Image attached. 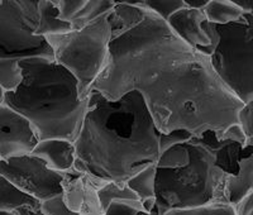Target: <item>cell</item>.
Returning <instances> with one entry per match:
<instances>
[{
  "mask_svg": "<svg viewBox=\"0 0 253 215\" xmlns=\"http://www.w3.org/2000/svg\"><path fill=\"white\" fill-rule=\"evenodd\" d=\"M23 80V71L19 61L0 58V86L5 92L13 91Z\"/></svg>",
  "mask_w": 253,
  "mask_h": 215,
  "instance_id": "44dd1931",
  "label": "cell"
},
{
  "mask_svg": "<svg viewBox=\"0 0 253 215\" xmlns=\"http://www.w3.org/2000/svg\"><path fill=\"white\" fill-rule=\"evenodd\" d=\"M147 214L139 199H118L105 208L103 215H141Z\"/></svg>",
  "mask_w": 253,
  "mask_h": 215,
  "instance_id": "603a6c76",
  "label": "cell"
},
{
  "mask_svg": "<svg viewBox=\"0 0 253 215\" xmlns=\"http://www.w3.org/2000/svg\"><path fill=\"white\" fill-rule=\"evenodd\" d=\"M38 1L0 0V58H53L46 38L36 35L40 20Z\"/></svg>",
  "mask_w": 253,
  "mask_h": 215,
  "instance_id": "52a82bcc",
  "label": "cell"
},
{
  "mask_svg": "<svg viewBox=\"0 0 253 215\" xmlns=\"http://www.w3.org/2000/svg\"><path fill=\"white\" fill-rule=\"evenodd\" d=\"M108 15L98 17L81 28L44 36L56 62L69 70L78 80L79 96L83 100L89 98L92 84L109 58L112 26Z\"/></svg>",
  "mask_w": 253,
  "mask_h": 215,
  "instance_id": "5b68a950",
  "label": "cell"
},
{
  "mask_svg": "<svg viewBox=\"0 0 253 215\" xmlns=\"http://www.w3.org/2000/svg\"><path fill=\"white\" fill-rule=\"evenodd\" d=\"M167 23L189 46L205 56H211L219 43L216 24L208 22L203 9L185 8L173 13Z\"/></svg>",
  "mask_w": 253,
  "mask_h": 215,
  "instance_id": "9c48e42d",
  "label": "cell"
},
{
  "mask_svg": "<svg viewBox=\"0 0 253 215\" xmlns=\"http://www.w3.org/2000/svg\"><path fill=\"white\" fill-rule=\"evenodd\" d=\"M41 210L46 215H81L79 213L70 210L65 205L61 195L55 196V198L48 199V200L41 203Z\"/></svg>",
  "mask_w": 253,
  "mask_h": 215,
  "instance_id": "484cf974",
  "label": "cell"
},
{
  "mask_svg": "<svg viewBox=\"0 0 253 215\" xmlns=\"http://www.w3.org/2000/svg\"><path fill=\"white\" fill-rule=\"evenodd\" d=\"M118 4H128V5H143L144 0H115Z\"/></svg>",
  "mask_w": 253,
  "mask_h": 215,
  "instance_id": "f546056e",
  "label": "cell"
},
{
  "mask_svg": "<svg viewBox=\"0 0 253 215\" xmlns=\"http://www.w3.org/2000/svg\"><path fill=\"white\" fill-rule=\"evenodd\" d=\"M194 135L190 132L185 130V129H176L171 133H161L160 135V153L164 152L165 149L170 148V147L175 146L178 143H184V142L190 141Z\"/></svg>",
  "mask_w": 253,
  "mask_h": 215,
  "instance_id": "d4e9b609",
  "label": "cell"
},
{
  "mask_svg": "<svg viewBox=\"0 0 253 215\" xmlns=\"http://www.w3.org/2000/svg\"><path fill=\"white\" fill-rule=\"evenodd\" d=\"M23 80L4 95V104L26 117L38 139L62 138L75 142L89 98L79 96L75 76L53 58L31 57L19 61Z\"/></svg>",
  "mask_w": 253,
  "mask_h": 215,
  "instance_id": "3957f363",
  "label": "cell"
},
{
  "mask_svg": "<svg viewBox=\"0 0 253 215\" xmlns=\"http://www.w3.org/2000/svg\"><path fill=\"white\" fill-rule=\"evenodd\" d=\"M143 5L151 9L166 22L173 13L186 6L184 0H144Z\"/></svg>",
  "mask_w": 253,
  "mask_h": 215,
  "instance_id": "cb8c5ba5",
  "label": "cell"
},
{
  "mask_svg": "<svg viewBox=\"0 0 253 215\" xmlns=\"http://www.w3.org/2000/svg\"><path fill=\"white\" fill-rule=\"evenodd\" d=\"M38 141L26 117L6 104L0 105V160L32 153Z\"/></svg>",
  "mask_w": 253,
  "mask_h": 215,
  "instance_id": "30bf717a",
  "label": "cell"
},
{
  "mask_svg": "<svg viewBox=\"0 0 253 215\" xmlns=\"http://www.w3.org/2000/svg\"><path fill=\"white\" fill-rule=\"evenodd\" d=\"M237 215H253V191L236 204Z\"/></svg>",
  "mask_w": 253,
  "mask_h": 215,
  "instance_id": "83f0119b",
  "label": "cell"
},
{
  "mask_svg": "<svg viewBox=\"0 0 253 215\" xmlns=\"http://www.w3.org/2000/svg\"><path fill=\"white\" fill-rule=\"evenodd\" d=\"M0 215H14L13 213H8V212H0Z\"/></svg>",
  "mask_w": 253,
  "mask_h": 215,
  "instance_id": "1f68e13d",
  "label": "cell"
},
{
  "mask_svg": "<svg viewBox=\"0 0 253 215\" xmlns=\"http://www.w3.org/2000/svg\"><path fill=\"white\" fill-rule=\"evenodd\" d=\"M219 43L210 62L220 80L243 103L253 99V14L216 26Z\"/></svg>",
  "mask_w": 253,
  "mask_h": 215,
  "instance_id": "8992f818",
  "label": "cell"
},
{
  "mask_svg": "<svg viewBox=\"0 0 253 215\" xmlns=\"http://www.w3.org/2000/svg\"><path fill=\"white\" fill-rule=\"evenodd\" d=\"M57 8L62 20L70 22L72 28H81L91 20L104 14H109L115 0H47Z\"/></svg>",
  "mask_w": 253,
  "mask_h": 215,
  "instance_id": "7c38bea8",
  "label": "cell"
},
{
  "mask_svg": "<svg viewBox=\"0 0 253 215\" xmlns=\"http://www.w3.org/2000/svg\"><path fill=\"white\" fill-rule=\"evenodd\" d=\"M238 124L246 137H253V99L243 104L238 113Z\"/></svg>",
  "mask_w": 253,
  "mask_h": 215,
  "instance_id": "4316f807",
  "label": "cell"
},
{
  "mask_svg": "<svg viewBox=\"0 0 253 215\" xmlns=\"http://www.w3.org/2000/svg\"><path fill=\"white\" fill-rule=\"evenodd\" d=\"M4 95H5V91H4L3 87L0 86V105L4 104Z\"/></svg>",
  "mask_w": 253,
  "mask_h": 215,
  "instance_id": "4dcf8cb0",
  "label": "cell"
},
{
  "mask_svg": "<svg viewBox=\"0 0 253 215\" xmlns=\"http://www.w3.org/2000/svg\"><path fill=\"white\" fill-rule=\"evenodd\" d=\"M253 191V137L247 138L246 151L238 162L234 175L229 176L225 186V198L230 204H238Z\"/></svg>",
  "mask_w": 253,
  "mask_h": 215,
  "instance_id": "5bb4252c",
  "label": "cell"
},
{
  "mask_svg": "<svg viewBox=\"0 0 253 215\" xmlns=\"http://www.w3.org/2000/svg\"><path fill=\"white\" fill-rule=\"evenodd\" d=\"M38 8H40V20H38V27L36 31L37 36L44 37L47 35H58V33H65L72 29L71 23L61 19L57 8L49 1L40 0Z\"/></svg>",
  "mask_w": 253,
  "mask_h": 215,
  "instance_id": "e0dca14e",
  "label": "cell"
},
{
  "mask_svg": "<svg viewBox=\"0 0 253 215\" xmlns=\"http://www.w3.org/2000/svg\"><path fill=\"white\" fill-rule=\"evenodd\" d=\"M32 155L43 160L49 169L61 173H66L75 170V143L67 139L62 138L41 139L32 151Z\"/></svg>",
  "mask_w": 253,
  "mask_h": 215,
  "instance_id": "4fadbf2b",
  "label": "cell"
},
{
  "mask_svg": "<svg viewBox=\"0 0 253 215\" xmlns=\"http://www.w3.org/2000/svg\"><path fill=\"white\" fill-rule=\"evenodd\" d=\"M210 0H184L185 5L187 8H195V9H203Z\"/></svg>",
  "mask_w": 253,
  "mask_h": 215,
  "instance_id": "f1b7e54d",
  "label": "cell"
},
{
  "mask_svg": "<svg viewBox=\"0 0 253 215\" xmlns=\"http://www.w3.org/2000/svg\"><path fill=\"white\" fill-rule=\"evenodd\" d=\"M160 135L137 90L109 100L98 90L89 94L86 114L75 139V170L100 181L126 182L156 165Z\"/></svg>",
  "mask_w": 253,
  "mask_h": 215,
  "instance_id": "7a4b0ae2",
  "label": "cell"
},
{
  "mask_svg": "<svg viewBox=\"0 0 253 215\" xmlns=\"http://www.w3.org/2000/svg\"><path fill=\"white\" fill-rule=\"evenodd\" d=\"M98 196L103 212L113 200L138 199L126 182H115V181H105V182H103L98 189Z\"/></svg>",
  "mask_w": 253,
  "mask_h": 215,
  "instance_id": "ffe728a7",
  "label": "cell"
},
{
  "mask_svg": "<svg viewBox=\"0 0 253 215\" xmlns=\"http://www.w3.org/2000/svg\"><path fill=\"white\" fill-rule=\"evenodd\" d=\"M108 62L91 89L109 100L137 90L161 133L185 129L223 138L243 106L214 71L209 56L185 43L144 5L118 4L108 15Z\"/></svg>",
  "mask_w": 253,
  "mask_h": 215,
  "instance_id": "6da1fadb",
  "label": "cell"
},
{
  "mask_svg": "<svg viewBox=\"0 0 253 215\" xmlns=\"http://www.w3.org/2000/svg\"><path fill=\"white\" fill-rule=\"evenodd\" d=\"M24 207L41 208V201L32 198L5 177L0 176V212L14 213Z\"/></svg>",
  "mask_w": 253,
  "mask_h": 215,
  "instance_id": "9a60e30c",
  "label": "cell"
},
{
  "mask_svg": "<svg viewBox=\"0 0 253 215\" xmlns=\"http://www.w3.org/2000/svg\"><path fill=\"white\" fill-rule=\"evenodd\" d=\"M189 146H187V142H184V143L175 144L160 153L157 162H156V167L158 169H178V167H184L185 165L189 164Z\"/></svg>",
  "mask_w": 253,
  "mask_h": 215,
  "instance_id": "d6986e66",
  "label": "cell"
},
{
  "mask_svg": "<svg viewBox=\"0 0 253 215\" xmlns=\"http://www.w3.org/2000/svg\"><path fill=\"white\" fill-rule=\"evenodd\" d=\"M164 215H237V212L233 204L211 203L189 209H171Z\"/></svg>",
  "mask_w": 253,
  "mask_h": 215,
  "instance_id": "7402d4cb",
  "label": "cell"
},
{
  "mask_svg": "<svg viewBox=\"0 0 253 215\" xmlns=\"http://www.w3.org/2000/svg\"><path fill=\"white\" fill-rule=\"evenodd\" d=\"M203 12L208 22L224 26L241 20L246 10L233 0H210L203 8Z\"/></svg>",
  "mask_w": 253,
  "mask_h": 215,
  "instance_id": "2e32d148",
  "label": "cell"
},
{
  "mask_svg": "<svg viewBox=\"0 0 253 215\" xmlns=\"http://www.w3.org/2000/svg\"><path fill=\"white\" fill-rule=\"evenodd\" d=\"M221 139L214 132L187 141L189 164L178 169L156 167V208L158 215L171 209H189L211 203H228L229 173L220 166L216 149Z\"/></svg>",
  "mask_w": 253,
  "mask_h": 215,
  "instance_id": "277c9868",
  "label": "cell"
},
{
  "mask_svg": "<svg viewBox=\"0 0 253 215\" xmlns=\"http://www.w3.org/2000/svg\"><path fill=\"white\" fill-rule=\"evenodd\" d=\"M103 182L98 178L72 170L66 172L62 182V200L72 212L81 215H103L98 189Z\"/></svg>",
  "mask_w": 253,
  "mask_h": 215,
  "instance_id": "8fae6325",
  "label": "cell"
},
{
  "mask_svg": "<svg viewBox=\"0 0 253 215\" xmlns=\"http://www.w3.org/2000/svg\"><path fill=\"white\" fill-rule=\"evenodd\" d=\"M141 201L156 199V165H150L126 181Z\"/></svg>",
  "mask_w": 253,
  "mask_h": 215,
  "instance_id": "ac0fdd59",
  "label": "cell"
},
{
  "mask_svg": "<svg viewBox=\"0 0 253 215\" xmlns=\"http://www.w3.org/2000/svg\"><path fill=\"white\" fill-rule=\"evenodd\" d=\"M0 176L32 198L43 203L62 194L65 173L49 169L43 160L28 153L0 160Z\"/></svg>",
  "mask_w": 253,
  "mask_h": 215,
  "instance_id": "ba28073f",
  "label": "cell"
}]
</instances>
